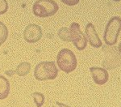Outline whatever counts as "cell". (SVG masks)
I'll use <instances>...</instances> for the list:
<instances>
[{"label":"cell","mask_w":121,"mask_h":107,"mask_svg":"<svg viewBox=\"0 0 121 107\" xmlns=\"http://www.w3.org/2000/svg\"><path fill=\"white\" fill-rule=\"evenodd\" d=\"M58 75V68L53 61H44L38 63L34 70V76L39 81L56 79Z\"/></svg>","instance_id":"6da1fadb"},{"label":"cell","mask_w":121,"mask_h":107,"mask_svg":"<svg viewBox=\"0 0 121 107\" xmlns=\"http://www.w3.org/2000/svg\"><path fill=\"white\" fill-rule=\"evenodd\" d=\"M56 63L58 67L65 73L74 71L78 65V60L75 54L69 49H63L56 56Z\"/></svg>","instance_id":"7a4b0ae2"},{"label":"cell","mask_w":121,"mask_h":107,"mask_svg":"<svg viewBox=\"0 0 121 107\" xmlns=\"http://www.w3.org/2000/svg\"><path fill=\"white\" fill-rule=\"evenodd\" d=\"M59 7L54 0H37L33 4V14L40 18H45L55 15Z\"/></svg>","instance_id":"3957f363"},{"label":"cell","mask_w":121,"mask_h":107,"mask_svg":"<svg viewBox=\"0 0 121 107\" xmlns=\"http://www.w3.org/2000/svg\"><path fill=\"white\" fill-rule=\"evenodd\" d=\"M121 31V18L114 16L107 23L103 35V41L107 46H114L116 44L118 37Z\"/></svg>","instance_id":"277c9868"},{"label":"cell","mask_w":121,"mask_h":107,"mask_svg":"<svg viewBox=\"0 0 121 107\" xmlns=\"http://www.w3.org/2000/svg\"><path fill=\"white\" fill-rule=\"evenodd\" d=\"M103 50L107 55L103 63V67L107 70H112L121 66V54L115 46L109 47L108 46H103Z\"/></svg>","instance_id":"5b68a950"},{"label":"cell","mask_w":121,"mask_h":107,"mask_svg":"<svg viewBox=\"0 0 121 107\" xmlns=\"http://www.w3.org/2000/svg\"><path fill=\"white\" fill-rule=\"evenodd\" d=\"M69 31L70 38L73 46L78 50H85L87 45V40L85 34H83V33L82 32L79 24L76 22L72 23L69 27Z\"/></svg>","instance_id":"8992f818"},{"label":"cell","mask_w":121,"mask_h":107,"mask_svg":"<svg viewBox=\"0 0 121 107\" xmlns=\"http://www.w3.org/2000/svg\"><path fill=\"white\" fill-rule=\"evenodd\" d=\"M42 29L39 25L30 24L23 32V38L28 43H36L42 37Z\"/></svg>","instance_id":"52a82bcc"},{"label":"cell","mask_w":121,"mask_h":107,"mask_svg":"<svg viewBox=\"0 0 121 107\" xmlns=\"http://www.w3.org/2000/svg\"><path fill=\"white\" fill-rule=\"evenodd\" d=\"M85 33H86L85 36L86 37L87 42H89L90 45L92 47L99 48L103 46L102 41L99 37V35L97 33L93 24H91V23L87 24L85 28Z\"/></svg>","instance_id":"ba28073f"},{"label":"cell","mask_w":121,"mask_h":107,"mask_svg":"<svg viewBox=\"0 0 121 107\" xmlns=\"http://www.w3.org/2000/svg\"><path fill=\"white\" fill-rule=\"evenodd\" d=\"M90 71L92 75L93 80L96 84L103 85L108 81L109 75L106 69L99 67H91Z\"/></svg>","instance_id":"9c48e42d"},{"label":"cell","mask_w":121,"mask_h":107,"mask_svg":"<svg viewBox=\"0 0 121 107\" xmlns=\"http://www.w3.org/2000/svg\"><path fill=\"white\" fill-rule=\"evenodd\" d=\"M10 93V82L3 75H0V100L6 99Z\"/></svg>","instance_id":"30bf717a"},{"label":"cell","mask_w":121,"mask_h":107,"mask_svg":"<svg viewBox=\"0 0 121 107\" xmlns=\"http://www.w3.org/2000/svg\"><path fill=\"white\" fill-rule=\"evenodd\" d=\"M31 71V64L27 62L20 63L17 66L16 69L15 71V73L17 74L19 76H25L30 72Z\"/></svg>","instance_id":"8fae6325"},{"label":"cell","mask_w":121,"mask_h":107,"mask_svg":"<svg viewBox=\"0 0 121 107\" xmlns=\"http://www.w3.org/2000/svg\"><path fill=\"white\" fill-rule=\"evenodd\" d=\"M57 35L60 40L64 41V42H71L69 28H67V27H62V28H60L58 30Z\"/></svg>","instance_id":"7c38bea8"},{"label":"cell","mask_w":121,"mask_h":107,"mask_svg":"<svg viewBox=\"0 0 121 107\" xmlns=\"http://www.w3.org/2000/svg\"><path fill=\"white\" fill-rule=\"evenodd\" d=\"M8 37V29L7 26L0 21V46L7 41Z\"/></svg>","instance_id":"4fadbf2b"},{"label":"cell","mask_w":121,"mask_h":107,"mask_svg":"<svg viewBox=\"0 0 121 107\" xmlns=\"http://www.w3.org/2000/svg\"><path fill=\"white\" fill-rule=\"evenodd\" d=\"M32 98L34 99V102L36 103V107H41L44 103L45 98H44V94H42L41 93H33L32 94Z\"/></svg>","instance_id":"5bb4252c"},{"label":"cell","mask_w":121,"mask_h":107,"mask_svg":"<svg viewBox=\"0 0 121 107\" xmlns=\"http://www.w3.org/2000/svg\"><path fill=\"white\" fill-rule=\"evenodd\" d=\"M8 10V4L7 0H0V15H3Z\"/></svg>","instance_id":"9a60e30c"},{"label":"cell","mask_w":121,"mask_h":107,"mask_svg":"<svg viewBox=\"0 0 121 107\" xmlns=\"http://www.w3.org/2000/svg\"><path fill=\"white\" fill-rule=\"evenodd\" d=\"M60 1L67 6H74L79 3V0H60Z\"/></svg>","instance_id":"2e32d148"},{"label":"cell","mask_w":121,"mask_h":107,"mask_svg":"<svg viewBox=\"0 0 121 107\" xmlns=\"http://www.w3.org/2000/svg\"><path fill=\"white\" fill-rule=\"evenodd\" d=\"M56 105H57L59 107H70L69 106H67V105L63 104V103H60V102H56Z\"/></svg>","instance_id":"e0dca14e"},{"label":"cell","mask_w":121,"mask_h":107,"mask_svg":"<svg viewBox=\"0 0 121 107\" xmlns=\"http://www.w3.org/2000/svg\"><path fill=\"white\" fill-rule=\"evenodd\" d=\"M118 50H119V52L121 54V42L120 44H119V46H118Z\"/></svg>","instance_id":"ac0fdd59"},{"label":"cell","mask_w":121,"mask_h":107,"mask_svg":"<svg viewBox=\"0 0 121 107\" xmlns=\"http://www.w3.org/2000/svg\"><path fill=\"white\" fill-rule=\"evenodd\" d=\"M113 1H115V2H120V1H121V0H113Z\"/></svg>","instance_id":"d6986e66"},{"label":"cell","mask_w":121,"mask_h":107,"mask_svg":"<svg viewBox=\"0 0 121 107\" xmlns=\"http://www.w3.org/2000/svg\"></svg>","instance_id":"ffe728a7"}]
</instances>
